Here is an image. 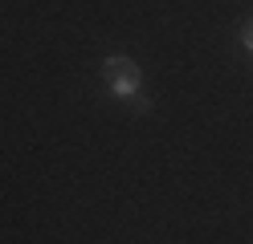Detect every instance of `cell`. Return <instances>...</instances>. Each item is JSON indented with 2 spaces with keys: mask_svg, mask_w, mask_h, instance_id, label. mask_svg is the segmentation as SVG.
Wrapping results in <instances>:
<instances>
[{
  "mask_svg": "<svg viewBox=\"0 0 253 244\" xmlns=\"http://www.w3.org/2000/svg\"><path fill=\"white\" fill-rule=\"evenodd\" d=\"M102 65H106L110 94H115V98H135V94H139V70H135V61H131V57H123V53H110Z\"/></svg>",
  "mask_w": 253,
  "mask_h": 244,
  "instance_id": "6da1fadb",
  "label": "cell"
},
{
  "mask_svg": "<svg viewBox=\"0 0 253 244\" xmlns=\"http://www.w3.org/2000/svg\"><path fill=\"white\" fill-rule=\"evenodd\" d=\"M131 102H135V114H147V110H151V98H143V94H135Z\"/></svg>",
  "mask_w": 253,
  "mask_h": 244,
  "instance_id": "7a4b0ae2",
  "label": "cell"
},
{
  "mask_svg": "<svg viewBox=\"0 0 253 244\" xmlns=\"http://www.w3.org/2000/svg\"><path fill=\"white\" fill-rule=\"evenodd\" d=\"M241 41H245V49H249V53H253V25L245 29V37H241Z\"/></svg>",
  "mask_w": 253,
  "mask_h": 244,
  "instance_id": "3957f363",
  "label": "cell"
}]
</instances>
